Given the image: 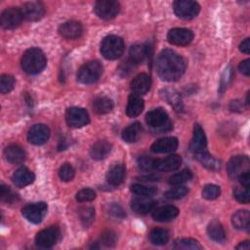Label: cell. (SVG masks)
Returning a JSON list of instances; mask_svg holds the SVG:
<instances>
[{
    "instance_id": "19",
    "label": "cell",
    "mask_w": 250,
    "mask_h": 250,
    "mask_svg": "<svg viewBox=\"0 0 250 250\" xmlns=\"http://www.w3.org/2000/svg\"><path fill=\"white\" fill-rule=\"evenodd\" d=\"M182 164L181 156L177 154H172L164 159H156L155 170L163 172H172L180 168Z\"/></svg>"
},
{
    "instance_id": "51",
    "label": "cell",
    "mask_w": 250,
    "mask_h": 250,
    "mask_svg": "<svg viewBox=\"0 0 250 250\" xmlns=\"http://www.w3.org/2000/svg\"><path fill=\"white\" fill-rule=\"evenodd\" d=\"M165 96H167V100L175 106V108L177 110H180V108H181V99L178 97V95L174 92L165 91Z\"/></svg>"
},
{
    "instance_id": "45",
    "label": "cell",
    "mask_w": 250,
    "mask_h": 250,
    "mask_svg": "<svg viewBox=\"0 0 250 250\" xmlns=\"http://www.w3.org/2000/svg\"><path fill=\"white\" fill-rule=\"evenodd\" d=\"M96 197V192L91 188H82L76 193V200L79 202L92 201Z\"/></svg>"
},
{
    "instance_id": "57",
    "label": "cell",
    "mask_w": 250,
    "mask_h": 250,
    "mask_svg": "<svg viewBox=\"0 0 250 250\" xmlns=\"http://www.w3.org/2000/svg\"><path fill=\"white\" fill-rule=\"evenodd\" d=\"M236 249H249L250 248V244H249V241H243V242H240L236 247Z\"/></svg>"
},
{
    "instance_id": "46",
    "label": "cell",
    "mask_w": 250,
    "mask_h": 250,
    "mask_svg": "<svg viewBox=\"0 0 250 250\" xmlns=\"http://www.w3.org/2000/svg\"><path fill=\"white\" fill-rule=\"evenodd\" d=\"M116 240H117L116 234L112 230H105L101 235V242L107 247L114 246L116 243Z\"/></svg>"
},
{
    "instance_id": "32",
    "label": "cell",
    "mask_w": 250,
    "mask_h": 250,
    "mask_svg": "<svg viewBox=\"0 0 250 250\" xmlns=\"http://www.w3.org/2000/svg\"><path fill=\"white\" fill-rule=\"evenodd\" d=\"M113 108V103L106 97H98L93 102V109L98 114H106Z\"/></svg>"
},
{
    "instance_id": "23",
    "label": "cell",
    "mask_w": 250,
    "mask_h": 250,
    "mask_svg": "<svg viewBox=\"0 0 250 250\" xmlns=\"http://www.w3.org/2000/svg\"><path fill=\"white\" fill-rule=\"evenodd\" d=\"M155 206V201L150 199L149 197H143L139 196L132 200L131 208L137 214H147L148 212L152 211Z\"/></svg>"
},
{
    "instance_id": "54",
    "label": "cell",
    "mask_w": 250,
    "mask_h": 250,
    "mask_svg": "<svg viewBox=\"0 0 250 250\" xmlns=\"http://www.w3.org/2000/svg\"><path fill=\"white\" fill-rule=\"evenodd\" d=\"M243 104L238 101V100H235V101H231L230 102V104H229V109L231 111H235V112H240L243 110Z\"/></svg>"
},
{
    "instance_id": "21",
    "label": "cell",
    "mask_w": 250,
    "mask_h": 250,
    "mask_svg": "<svg viewBox=\"0 0 250 250\" xmlns=\"http://www.w3.org/2000/svg\"><path fill=\"white\" fill-rule=\"evenodd\" d=\"M34 179H35V176H34L33 172H31L26 167L19 168L18 170L15 171V173L13 174V177H12L13 183L18 188H24V187L32 184Z\"/></svg>"
},
{
    "instance_id": "48",
    "label": "cell",
    "mask_w": 250,
    "mask_h": 250,
    "mask_svg": "<svg viewBox=\"0 0 250 250\" xmlns=\"http://www.w3.org/2000/svg\"><path fill=\"white\" fill-rule=\"evenodd\" d=\"M0 197L3 201L6 202H14L15 199L17 198V195L12 192L9 187L5 185H1L0 187Z\"/></svg>"
},
{
    "instance_id": "30",
    "label": "cell",
    "mask_w": 250,
    "mask_h": 250,
    "mask_svg": "<svg viewBox=\"0 0 250 250\" xmlns=\"http://www.w3.org/2000/svg\"><path fill=\"white\" fill-rule=\"evenodd\" d=\"M142 132H143L142 125L139 122H135L123 130L122 139L126 143H135L140 139Z\"/></svg>"
},
{
    "instance_id": "10",
    "label": "cell",
    "mask_w": 250,
    "mask_h": 250,
    "mask_svg": "<svg viewBox=\"0 0 250 250\" xmlns=\"http://www.w3.org/2000/svg\"><path fill=\"white\" fill-rule=\"evenodd\" d=\"M65 120L70 127H74V128L83 127L87 125L90 121L89 114L86 111V109L77 107V106H72L67 108L65 112Z\"/></svg>"
},
{
    "instance_id": "15",
    "label": "cell",
    "mask_w": 250,
    "mask_h": 250,
    "mask_svg": "<svg viewBox=\"0 0 250 250\" xmlns=\"http://www.w3.org/2000/svg\"><path fill=\"white\" fill-rule=\"evenodd\" d=\"M21 12L23 19L30 21H36L43 18L45 14V8L39 2H27L22 5Z\"/></svg>"
},
{
    "instance_id": "35",
    "label": "cell",
    "mask_w": 250,
    "mask_h": 250,
    "mask_svg": "<svg viewBox=\"0 0 250 250\" xmlns=\"http://www.w3.org/2000/svg\"><path fill=\"white\" fill-rule=\"evenodd\" d=\"M78 217L84 227H89L95 219V209L92 206H82L78 210Z\"/></svg>"
},
{
    "instance_id": "11",
    "label": "cell",
    "mask_w": 250,
    "mask_h": 250,
    "mask_svg": "<svg viewBox=\"0 0 250 250\" xmlns=\"http://www.w3.org/2000/svg\"><path fill=\"white\" fill-rule=\"evenodd\" d=\"M22 14L21 9L14 7L5 9L0 16V23L5 29H14L18 27L22 21Z\"/></svg>"
},
{
    "instance_id": "37",
    "label": "cell",
    "mask_w": 250,
    "mask_h": 250,
    "mask_svg": "<svg viewBox=\"0 0 250 250\" xmlns=\"http://www.w3.org/2000/svg\"><path fill=\"white\" fill-rule=\"evenodd\" d=\"M131 191L139 196L143 197H151L157 192L156 188L151 186H145L140 184H134L131 186Z\"/></svg>"
},
{
    "instance_id": "2",
    "label": "cell",
    "mask_w": 250,
    "mask_h": 250,
    "mask_svg": "<svg viewBox=\"0 0 250 250\" xmlns=\"http://www.w3.org/2000/svg\"><path fill=\"white\" fill-rule=\"evenodd\" d=\"M46 57L38 48L26 50L21 58V67L28 74H37L46 66Z\"/></svg>"
},
{
    "instance_id": "13",
    "label": "cell",
    "mask_w": 250,
    "mask_h": 250,
    "mask_svg": "<svg viewBox=\"0 0 250 250\" xmlns=\"http://www.w3.org/2000/svg\"><path fill=\"white\" fill-rule=\"evenodd\" d=\"M193 39V33L188 28H172L167 34L169 43L177 46H187Z\"/></svg>"
},
{
    "instance_id": "43",
    "label": "cell",
    "mask_w": 250,
    "mask_h": 250,
    "mask_svg": "<svg viewBox=\"0 0 250 250\" xmlns=\"http://www.w3.org/2000/svg\"><path fill=\"white\" fill-rule=\"evenodd\" d=\"M74 174H75V172H74L73 167L68 163L62 165L59 170V176H60L61 180L63 182L71 181L74 177Z\"/></svg>"
},
{
    "instance_id": "28",
    "label": "cell",
    "mask_w": 250,
    "mask_h": 250,
    "mask_svg": "<svg viewBox=\"0 0 250 250\" xmlns=\"http://www.w3.org/2000/svg\"><path fill=\"white\" fill-rule=\"evenodd\" d=\"M148 54V47L145 44H135L130 48L129 51V58L128 60L131 61L135 65L144 62Z\"/></svg>"
},
{
    "instance_id": "27",
    "label": "cell",
    "mask_w": 250,
    "mask_h": 250,
    "mask_svg": "<svg viewBox=\"0 0 250 250\" xmlns=\"http://www.w3.org/2000/svg\"><path fill=\"white\" fill-rule=\"evenodd\" d=\"M125 177V167L123 164H114L106 173V181L111 186H119Z\"/></svg>"
},
{
    "instance_id": "44",
    "label": "cell",
    "mask_w": 250,
    "mask_h": 250,
    "mask_svg": "<svg viewBox=\"0 0 250 250\" xmlns=\"http://www.w3.org/2000/svg\"><path fill=\"white\" fill-rule=\"evenodd\" d=\"M155 162L156 159H153L148 156H141L138 159V166L143 171H152L155 170Z\"/></svg>"
},
{
    "instance_id": "40",
    "label": "cell",
    "mask_w": 250,
    "mask_h": 250,
    "mask_svg": "<svg viewBox=\"0 0 250 250\" xmlns=\"http://www.w3.org/2000/svg\"><path fill=\"white\" fill-rule=\"evenodd\" d=\"M220 194H221L220 188L216 185H213V184H209V185L204 186V188L202 189V196L205 199H208V200L216 199L220 196Z\"/></svg>"
},
{
    "instance_id": "4",
    "label": "cell",
    "mask_w": 250,
    "mask_h": 250,
    "mask_svg": "<svg viewBox=\"0 0 250 250\" xmlns=\"http://www.w3.org/2000/svg\"><path fill=\"white\" fill-rule=\"evenodd\" d=\"M146 122L154 132L163 133L172 129V122L166 111L162 108H155L148 111L146 115Z\"/></svg>"
},
{
    "instance_id": "55",
    "label": "cell",
    "mask_w": 250,
    "mask_h": 250,
    "mask_svg": "<svg viewBox=\"0 0 250 250\" xmlns=\"http://www.w3.org/2000/svg\"><path fill=\"white\" fill-rule=\"evenodd\" d=\"M239 50L245 54L250 53V39L249 38H246L244 41L241 42V44L239 45Z\"/></svg>"
},
{
    "instance_id": "33",
    "label": "cell",
    "mask_w": 250,
    "mask_h": 250,
    "mask_svg": "<svg viewBox=\"0 0 250 250\" xmlns=\"http://www.w3.org/2000/svg\"><path fill=\"white\" fill-rule=\"evenodd\" d=\"M250 214L247 210H238L231 217V224L237 229H245L249 226Z\"/></svg>"
},
{
    "instance_id": "53",
    "label": "cell",
    "mask_w": 250,
    "mask_h": 250,
    "mask_svg": "<svg viewBox=\"0 0 250 250\" xmlns=\"http://www.w3.org/2000/svg\"><path fill=\"white\" fill-rule=\"evenodd\" d=\"M238 68H239L240 72H242L244 75L249 76V75H250V60L247 59V60L242 61V62L239 63Z\"/></svg>"
},
{
    "instance_id": "39",
    "label": "cell",
    "mask_w": 250,
    "mask_h": 250,
    "mask_svg": "<svg viewBox=\"0 0 250 250\" xmlns=\"http://www.w3.org/2000/svg\"><path fill=\"white\" fill-rule=\"evenodd\" d=\"M15 78L10 74H3L0 78V92L1 94H8L14 89Z\"/></svg>"
},
{
    "instance_id": "3",
    "label": "cell",
    "mask_w": 250,
    "mask_h": 250,
    "mask_svg": "<svg viewBox=\"0 0 250 250\" xmlns=\"http://www.w3.org/2000/svg\"><path fill=\"white\" fill-rule=\"evenodd\" d=\"M124 52V41L117 35H107L101 43V53L106 60H116Z\"/></svg>"
},
{
    "instance_id": "42",
    "label": "cell",
    "mask_w": 250,
    "mask_h": 250,
    "mask_svg": "<svg viewBox=\"0 0 250 250\" xmlns=\"http://www.w3.org/2000/svg\"><path fill=\"white\" fill-rule=\"evenodd\" d=\"M233 78V70L231 66H228L224 73L222 74L221 80H220V92H224L227 87L231 83Z\"/></svg>"
},
{
    "instance_id": "22",
    "label": "cell",
    "mask_w": 250,
    "mask_h": 250,
    "mask_svg": "<svg viewBox=\"0 0 250 250\" xmlns=\"http://www.w3.org/2000/svg\"><path fill=\"white\" fill-rule=\"evenodd\" d=\"M150 77L146 73L138 74L131 82V90L136 95H145L150 88Z\"/></svg>"
},
{
    "instance_id": "20",
    "label": "cell",
    "mask_w": 250,
    "mask_h": 250,
    "mask_svg": "<svg viewBox=\"0 0 250 250\" xmlns=\"http://www.w3.org/2000/svg\"><path fill=\"white\" fill-rule=\"evenodd\" d=\"M179 215V209L173 205H165L155 209L152 213V218L157 222H170Z\"/></svg>"
},
{
    "instance_id": "24",
    "label": "cell",
    "mask_w": 250,
    "mask_h": 250,
    "mask_svg": "<svg viewBox=\"0 0 250 250\" xmlns=\"http://www.w3.org/2000/svg\"><path fill=\"white\" fill-rule=\"evenodd\" d=\"M5 158L8 162L12 164H20L25 159V152L18 145H10L4 150Z\"/></svg>"
},
{
    "instance_id": "29",
    "label": "cell",
    "mask_w": 250,
    "mask_h": 250,
    "mask_svg": "<svg viewBox=\"0 0 250 250\" xmlns=\"http://www.w3.org/2000/svg\"><path fill=\"white\" fill-rule=\"evenodd\" d=\"M194 155H195L196 159L201 163V165L204 166L205 168H207L208 170L218 171L221 167L220 161L218 159H216L215 157H213L206 150H204L202 152H199V153H195Z\"/></svg>"
},
{
    "instance_id": "47",
    "label": "cell",
    "mask_w": 250,
    "mask_h": 250,
    "mask_svg": "<svg viewBox=\"0 0 250 250\" xmlns=\"http://www.w3.org/2000/svg\"><path fill=\"white\" fill-rule=\"evenodd\" d=\"M233 197L242 204L249 203V191L248 188H235L233 190Z\"/></svg>"
},
{
    "instance_id": "38",
    "label": "cell",
    "mask_w": 250,
    "mask_h": 250,
    "mask_svg": "<svg viewBox=\"0 0 250 250\" xmlns=\"http://www.w3.org/2000/svg\"><path fill=\"white\" fill-rule=\"evenodd\" d=\"M175 248L186 250H198L201 249L200 244L192 238H180L175 241Z\"/></svg>"
},
{
    "instance_id": "34",
    "label": "cell",
    "mask_w": 250,
    "mask_h": 250,
    "mask_svg": "<svg viewBox=\"0 0 250 250\" xmlns=\"http://www.w3.org/2000/svg\"><path fill=\"white\" fill-rule=\"evenodd\" d=\"M149 240L154 245L166 244L169 240V231L164 229H154L149 233Z\"/></svg>"
},
{
    "instance_id": "9",
    "label": "cell",
    "mask_w": 250,
    "mask_h": 250,
    "mask_svg": "<svg viewBox=\"0 0 250 250\" xmlns=\"http://www.w3.org/2000/svg\"><path fill=\"white\" fill-rule=\"evenodd\" d=\"M60 237V229L56 226H52L42 229L36 234L35 243L40 248H51L54 246Z\"/></svg>"
},
{
    "instance_id": "52",
    "label": "cell",
    "mask_w": 250,
    "mask_h": 250,
    "mask_svg": "<svg viewBox=\"0 0 250 250\" xmlns=\"http://www.w3.org/2000/svg\"><path fill=\"white\" fill-rule=\"evenodd\" d=\"M239 183L245 188H249V185H250V172L249 170L248 171H245L243 173H241L238 177H237Z\"/></svg>"
},
{
    "instance_id": "16",
    "label": "cell",
    "mask_w": 250,
    "mask_h": 250,
    "mask_svg": "<svg viewBox=\"0 0 250 250\" xmlns=\"http://www.w3.org/2000/svg\"><path fill=\"white\" fill-rule=\"evenodd\" d=\"M178 147V140L175 137H165L155 141L150 150L154 153H169L176 150Z\"/></svg>"
},
{
    "instance_id": "41",
    "label": "cell",
    "mask_w": 250,
    "mask_h": 250,
    "mask_svg": "<svg viewBox=\"0 0 250 250\" xmlns=\"http://www.w3.org/2000/svg\"><path fill=\"white\" fill-rule=\"evenodd\" d=\"M188 192V189L187 187L179 186L176 188H173L165 192V197L168 199H180L185 197Z\"/></svg>"
},
{
    "instance_id": "17",
    "label": "cell",
    "mask_w": 250,
    "mask_h": 250,
    "mask_svg": "<svg viewBox=\"0 0 250 250\" xmlns=\"http://www.w3.org/2000/svg\"><path fill=\"white\" fill-rule=\"evenodd\" d=\"M83 32L80 22L75 21H68L61 24L59 27V33L65 39H75L81 36Z\"/></svg>"
},
{
    "instance_id": "49",
    "label": "cell",
    "mask_w": 250,
    "mask_h": 250,
    "mask_svg": "<svg viewBox=\"0 0 250 250\" xmlns=\"http://www.w3.org/2000/svg\"><path fill=\"white\" fill-rule=\"evenodd\" d=\"M108 213L115 219H123L125 217V212L122 207L118 204H111L108 209Z\"/></svg>"
},
{
    "instance_id": "12",
    "label": "cell",
    "mask_w": 250,
    "mask_h": 250,
    "mask_svg": "<svg viewBox=\"0 0 250 250\" xmlns=\"http://www.w3.org/2000/svg\"><path fill=\"white\" fill-rule=\"evenodd\" d=\"M250 161L246 155L232 156L227 165V171L231 179H236L241 173L249 170Z\"/></svg>"
},
{
    "instance_id": "14",
    "label": "cell",
    "mask_w": 250,
    "mask_h": 250,
    "mask_svg": "<svg viewBox=\"0 0 250 250\" xmlns=\"http://www.w3.org/2000/svg\"><path fill=\"white\" fill-rule=\"evenodd\" d=\"M50 137V129L45 124H35L33 125L28 133H27V140L29 143L40 146L45 144Z\"/></svg>"
},
{
    "instance_id": "50",
    "label": "cell",
    "mask_w": 250,
    "mask_h": 250,
    "mask_svg": "<svg viewBox=\"0 0 250 250\" xmlns=\"http://www.w3.org/2000/svg\"><path fill=\"white\" fill-rule=\"evenodd\" d=\"M136 65L131 61L127 60L126 62H123V63L120 64V66L118 68V72L120 73L121 76H126V75H128L133 70V68Z\"/></svg>"
},
{
    "instance_id": "8",
    "label": "cell",
    "mask_w": 250,
    "mask_h": 250,
    "mask_svg": "<svg viewBox=\"0 0 250 250\" xmlns=\"http://www.w3.org/2000/svg\"><path fill=\"white\" fill-rule=\"evenodd\" d=\"M120 10V5L113 0H101L96 2L94 11L96 15L103 20H111L117 16Z\"/></svg>"
},
{
    "instance_id": "31",
    "label": "cell",
    "mask_w": 250,
    "mask_h": 250,
    "mask_svg": "<svg viewBox=\"0 0 250 250\" xmlns=\"http://www.w3.org/2000/svg\"><path fill=\"white\" fill-rule=\"evenodd\" d=\"M207 233L209 237L216 242H223L226 239V233L223 226L218 221H213L208 225Z\"/></svg>"
},
{
    "instance_id": "6",
    "label": "cell",
    "mask_w": 250,
    "mask_h": 250,
    "mask_svg": "<svg viewBox=\"0 0 250 250\" xmlns=\"http://www.w3.org/2000/svg\"><path fill=\"white\" fill-rule=\"evenodd\" d=\"M173 7L177 17L183 20H191L195 18L200 11V6L198 3L190 0L175 1Z\"/></svg>"
},
{
    "instance_id": "26",
    "label": "cell",
    "mask_w": 250,
    "mask_h": 250,
    "mask_svg": "<svg viewBox=\"0 0 250 250\" xmlns=\"http://www.w3.org/2000/svg\"><path fill=\"white\" fill-rule=\"evenodd\" d=\"M111 144H109L106 141H98L95 143L91 149H90V154L91 157L95 160H102L104 159L110 152L111 150Z\"/></svg>"
},
{
    "instance_id": "56",
    "label": "cell",
    "mask_w": 250,
    "mask_h": 250,
    "mask_svg": "<svg viewBox=\"0 0 250 250\" xmlns=\"http://www.w3.org/2000/svg\"><path fill=\"white\" fill-rule=\"evenodd\" d=\"M140 179L142 181H158L159 177H157L155 175H148V176H142V177H140Z\"/></svg>"
},
{
    "instance_id": "25",
    "label": "cell",
    "mask_w": 250,
    "mask_h": 250,
    "mask_svg": "<svg viewBox=\"0 0 250 250\" xmlns=\"http://www.w3.org/2000/svg\"><path fill=\"white\" fill-rule=\"evenodd\" d=\"M144 109V101L141 96L136 94H131L128 98V103L126 106V114L129 117L138 116Z\"/></svg>"
},
{
    "instance_id": "7",
    "label": "cell",
    "mask_w": 250,
    "mask_h": 250,
    "mask_svg": "<svg viewBox=\"0 0 250 250\" xmlns=\"http://www.w3.org/2000/svg\"><path fill=\"white\" fill-rule=\"evenodd\" d=\"M48 210V206L45 202H35L25 205L21 209L23 217L33 224H39L45 217Z\"/></svg>"
},
{
    "instance_id": "18",
    "label": "cell",
    "mask_w": 250,
    "mask_h": 250,
    "mask_svg": "<svg viewBox=\"0 0 250 250\" xmlns=\"http://www.w3.org/2000/svg\"><path fill=\"white\" fill-rule=\"evenodd\" d=\"M207 145L206 136L199 124H195L193 127V137L190 142V150L195 154L205 150Z\"/></svg>"
},
{
    "instance_id": "36",
    "label": "cell",
    "mask_w": 250,
    "mask_h": 250,
    "mask_svg": "<svg viewBox=\"0 0 250 250\" xmlns=\"http://www.w3.org/2000/svg\"><path fill=\"white\" fill-rule=\"evenodd\" d=\"M192 179V173L188 169H184L169 178V184L172 186H181Z\"/></svg>"
},
{
    "instance_id": "5",
    "label": "cell",
    "mask_w": 250,
    "mask_h": 250,
    "mask_svg": "<svg viewBox=\"0 0 250 250\" xmlns=\"http://www.w3.org/2000/svg\"><path fill=\"white\" fill-rule=\"evenodd\" d=\"M103 73V65L98 61H90L84 63L77 71V80L82 84L97 82Z\"/></svg>"
},
{
    "instance_id": "1",
    "label": "cell",
    "mask_w": 250,
    "mask_h": 250,
    "mask_svg": "<svg viewBox=\"0 0 250 250\" xmlns=\"http://www.w3.org/2000/svg\"><path fill=\"white\" fill-rule=\"evenodd\" d=\"M185 59L173 50L161 51L156 59L155 67L158 76L164 81H176L186 70Z\"/></svg>"
}]
</instances>
